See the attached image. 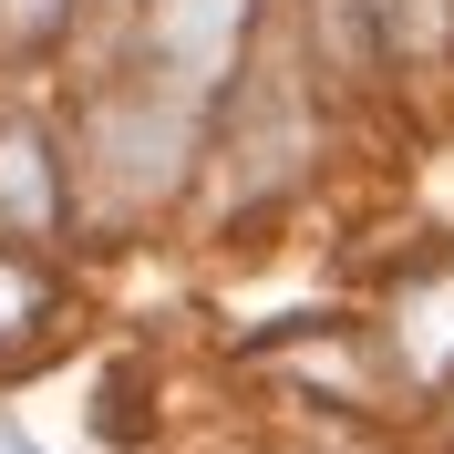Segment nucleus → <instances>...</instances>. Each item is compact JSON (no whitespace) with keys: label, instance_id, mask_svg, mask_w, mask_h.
I'll return each instance as SVG.
<instances>
[{"label":"nucleus","instance_id":"nucleus-1","mask_svg":"<svg viewBox=\"0 0 454 454\" xmlns=\"http://www.w3.org/2000/svg\"><path fill=\"white\" fill-rule=\"evenodd\" d=\"M238 42H248V0H155V52L186 93L217 83L238 62Z\"/></svg>","mask_w":454,"mask_h":454},{"label":"nucleus","instance_id":"nucleus-2","mask_svg":"<svg viewBox=\"0 0 454 454\" xmlns=\"http://www.w3.org/2000/svg\"><path fill=\"white\" fill-rule=\"evenodd\" d=\"M62 217V186H52V145L31 124H0V227H52Z\"/></svg>","mask_w":454,"mask_h":454},{"label":"nucleus","instance_id":"nucleus-3","mask_svg":"<svg viewBox=\"0 0 454 454\" xmlns=\"http://www.w3.org/2000/svg\"><path fill=\"white\" fill-rule=\"evenodd\" d=\"M403 351L413 372H454V279H424L403 300Z\"/></svg>","mask_w":454,"mask_h":454},{"label":"nucleus","instance_id":"nucleus-4","mask_svg":"<svg viewBox=\"0 0 454 454\" xmlns=\"http://www.w3.org/2000/svg\"><path fill=\"white\" fill-rule=\"evenodd\" d=\"M444 11H454V0H372V21L393 31V42H434V31H444Z\"/></svg>","mask_w":454,"mask_h":454},{"label":"nucleus","instance_id":"nucleus-5","mask_svg":"<svg viewBox=\"0 0 454 454\" xmlns=\"http://www.w3.org/2000/svg\"><path fill=\"white\" fill-rule=\"evenodd\" d=\"M62 11H73V0H0V31H11V42H52Z\"/></svg>","mask_w":454,"mask_h":454},{"label":"nucleus","instance_id":"nucleus-6","mask_svg":"<svg viewBox=\"0 0 454 454\" xmlns=\"http://www.w3.org/2000/svg\"><path fill=\"white\" fill-rule=\"evenodd\" d=\"M31 310H42V279H31L21 258H0V331H21Z\"/></svg>","mask_w":454,"mask_h":454},{"label":"nucleus","instance_id":"nucleus-7","mask_svg":"<svg viewBox=\"0 0 454 454\" xmlns=\"http://www.w3.org/2000/svg\"><path fill=\"white\" fill-rule=\"evenodd\" d=\"M0 454H42V444H31V434H21V424H0Z\"/></svg>","mask_w":454,"mask_h":454}]
</instances>
